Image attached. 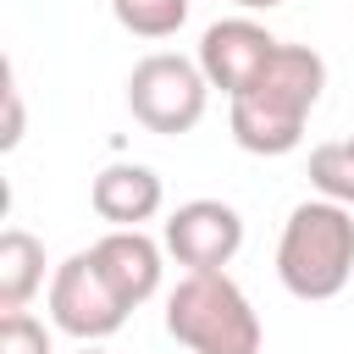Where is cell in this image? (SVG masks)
Returning a JSON list of instances; mask_svg holds the SVG:
<instances>
[{"mask_svg":"<svg viewBox=\"0 0 354 354\" xmlns=\"http://www.w3.org/2000/svg\"><path fill=\"white\" fill-rule=\"evenodd\" d=\"M321 88H326V61L310 44L282 39L277 55L266 61V72L243 94H232V111H227L232 144L249 155H293Z\"/></svg>","mask_w":354,"mask_h":354,"instance_id":"1","label":"cell"},{"mask_svg":"<svg viewBox=\"0 0 354 354\" xmlns=\"http://www.w3.org/2000/svg\"><path fill=\"white\" fill-rule=\"evenodd\" d=\"M277 277L293 299H337L354 277V216L337 199H304L288 210L277 238Z\"/></svg>","mask_w":354,"mask_h":354,"instance_id":"2","label":"cell"},{"mask_svg":"<svg viewBox=\"0 0 354 354\" xmlns=\"http://www.w3.org/2000/svg\"><path fill=\"white\" fill-rule=\"evenodd\" d=\"M166 332L188 354H260V315L227 271H183L166 293Z\"/></svg>","mask_w":354,"mask_h":354,"instance_id":"3","label":"cell"},{"mask_svg":"<svg viewBox=\"0 0 354 354\" xmlns=\"http://www.w3.org/2000/svg\"><path fill=\"white\" fill-rule=\"evenodd\" d=\"M205 100H210V77L188 55L155 50L127 72V111L144 133H160V138L194 133L205 116Z\"/></svg>","mask_w":354,"mask_h":354,"instance_id":"4","label":"cell"},{"mask_svg":"<svg viewBox=\"0 0 354 354\" xmlns=\"http://www.w3.org/2000/svg\"><path fill=\"white\" fill-rule=\"evenodd\" d=\"M127 315H133V310H127L122 293L105 282L94 249H77V254H66V260L50 271V321H55L66 337H77V343H105L111 332L127 326Z\"/></svg>","mask_w":354,"mask_h":354,"instance_id":"5","label":"cell"},{"mask_svg":"<svg viewBox=\"0 0 354 354\" xmlns=\"http://www.w3.org/2000/svg\"><path fill=\"white\" fill-rule=\"evenodd\" d=\"M160 243L183 271H227L243 249V216L227 199H188L166 216Z\"/></svg>","mask_w":354,"mask_h":354,"instance_id":"6","label":"cell"},{"mask_svg":"<svg viewBox=\"0 0 354 354\" xmlns=\"http://www.w3.org/2000/svg\"><path fill=\"white\" fill-rule=\"evenodd\" d=\"M277 33L271 28H260L254 17H221V22H210L205 33H199V72L210 77V88H221L227 100L232 94H243L260 72H266V61L277 55Z\"/></svg>","mask_w":354,"mask_h":354,"instance_id":"7","label":"cell"},{"mask_svg":"<svg viewBox=\"0 0 354 354\" xmlns=\"http://www.w3.org/2000/svg\"><path fill=\"white\" fill-rule=\"evenodd\" d=\"M88 249H94L105 282L122 293L127 310H138V304H149V299L160 293V277H166V266H160V260H166V243H155L144 227H111V232L94 238Z\"/></svg>","mask_w":354,"mask_h":354,"instance_id":"8","label":"cell"},{"mask_svg":"<svg viewBox=\"0 0 354 354\" xmlns=\"http://www.w3.org/2000/svg\"><path fill=\"white\" fill-rule=\"evenodd\" d=\"M88 205H94V216L111 221V227H144V221L160 216V205H166V183H160L155 166L116 160V166H105V171L88 183Z\"/></svg>","mask_w":354,"mask_h":354,"instance_id":"9","label":"cell"},{"mask_svg":"<svg viewBox=\"0 0 354 354\" xmlns=\"http://www.w3.org/2000/svg\"><path fill=\"white\" fill-rule=\"evenodd\" d=\"M44 288V243L28 227L0 232V310H28V299Z\"/></svg>","mask_w":354,"mask_h":354,"instance_id":"10","label":"cell"},{"mask_svg":"<svg viewBox=\"0 0 354 354\" xmlns=\"http://www.w3.org/2000/svg\"><path fill=\"white\" fill-rule=\"evenodd\" d=\"M310 188L354 210V138H326L310 149Z\"/></svg>","mask_w":354,"mask_h":354,"instance_id":"11","label":"cell"},{"mask_svg":"<svg viewBox=\"0 0 354 354\" xmlns=\"http://www.w3.org/2000/svg\"><path fill=\"white\" fill-rule=\"evenodd\" d=\"M111 11L133 39H171L188 22V0H111Z\"/></svg>","mask_w":354,"mask_h":354,"instance_id":"12","label":"cell"},{"mask_svg":"<svg viewBox=\"0 0 354 354\" xmlns=\"http://www.w3.org/2000/svg\"><path fill=\"white\" fill-rule=\"evenodd\" d=\"M0 354H55L50 326L33 310H0Z\"/></svg>","mask_w":354,"mask_h":354,"instance_id":"13","label":"cell"},{"mask_svg":"<svg viewBox=\"0 0 354 354\" xmlns=\"http://www.w3.org/2000/svg\"><path fill=\"white\" fill-rule=\"evenodd\" d=\"M22 144V94H17V72L6 66V133H0V149H17Z\"/></svg>","mask_w":354,"mask_h":354,"instance_id":"14","label":"cell"},{"mask_svg":"<svg viewBox=\"0 0 354 354\" xmlns=\"http://www.w3.org/2000/svg\"><path fill=\"white\" fill-rule=\"evenodd\" d=\"M227 6H238V11H277L282 0H227Z\"/></svg>","mask_w":354,"mask_h":354,"instance_id":"15","label":"cell"},{"mask_svg":"<svg viewBox=\"0 0 354 354\" xmlns=\"http://www.w3.org/2000/svg\"><path fill=\"white\" fill-rule=\"evenodd\" d=\"M77 354H111V348H100V343H83V348H77Z\"/></svg>","mask_w":354,"mask_h":354,"instance_id":"16","label":"cell"}]
</instances>
